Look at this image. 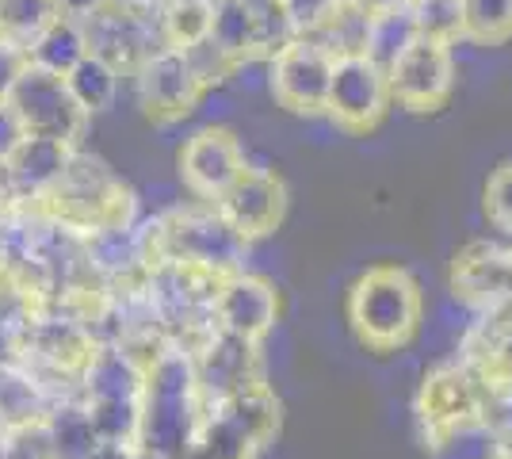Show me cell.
Returning a JSON list of instances; mask_svg holds the SVG:
<instances>
[{
	"label": "cell",
	"mask_w": 512,
	"mask_h": 459,
	"mask_svg": "<svg viewBox=\"0 0 512 459\" xmlns=\"http://www.w3.org/2000/svg\"><path fill=\"white\" fill-rule=\"evenodd\" d=\"M203 410L207 402L199 394L192 352L180 345H165L146 364L138 448L161 459H184L199 437Z\"/></svg>",
	"instance_id": "cell-1"
},
{
	"label": "cell",
	"mask_w": 512,
	"mask_h": 459,
	"mask_svg": "<svg viewBox=\"0 0 512 459\" xmlns=\"http://www.w3.org/2000/svg\"><path fill=\"white\" fill-rule=\"evenodd\" d=\"M153 264H195L214 276H234L245 268L249 241L234 234L214 207H180L142 226Z\"/></svg>",
	"instance_id": "cell-2"
},
{
	"label": "cell",
	"mask_w": 512,
	"mask_h": 459,
	"mask_svg": "<svg viewBox=\"0 0 512 459\" xmlns=\"http://www.w3.org/2000/svg\"><path fill=\"white\" fill-rule=\"evenodd\" d=\"M421 287L398 264L367 268L356 287L348 291V322L367 349L394 352L409 345V337L421 326Z\"/></svg>",
	"instance_id": "cell-3"
},
{
	"label": "cell",
	"mask_w": 512,
	"mask_h": 459,
	"mask_svg": "<svg viewBox=\"0 0 512 459\" xmlns=\"http://www.w3.org/2000/svg\"><path fill=\"white\" fill-rule=\"evenodd\" d=\"M39 211L50 215L54 222H62V226H69V230H77V234H92V230H104V226L130 222L134 196L100 157H92V153L77 146L69 165H65L62 180L39 203Z\"/></svg>",
	"instance_id": "cell-4"
},
{
	"label": "cell",
	"mask_w": 512,
	"mask_h": 459,
	"mask_svg": "<svg viewBox=\"0 0 512 459\" xmlns=\"http://www.w3.org/2000/svg\"><path fill=\"white\" fill-rule=\"evenodd\" d=\"M490 402V379L470 360H451L425 375L417 391V421L432 448H451L470 433H482Z\"/></svg>",
	"instance_id": "cell-5"
},
{
	"label": "cell",
	"mask_w": 512,
	"mask_h": 459,
	"mask_svg": "<svg viewBox=\"0 0 512 459\" xmlns=\"http://www.w3.org/2000/svg\"><path fill=\"white\" fill-rule=\"evenodd\" d=\"M81 23L85 31L88 54L104 58L119 73H134L150 54L165 50V35H161V16H157V4L146 8H134V4H115L107 0L96 12H88Z\"/></svg>",
	"instance_id": "cell-6"
},
{
	"label": "cell",
	"mask_w": 512,
	"mask_h": 459,
	"mask_svg": "<svg viewBox=\"0 0 512 459\" xmlns=\"http://www.w3.org/2000/svg\"><path fill=\"white\" fill-rule=\"evenodd\" d=\"M4 104L16 115L23 134L50 138V142H62V146H81V138H85L88 115L69 96L65 77H54V73L27 66Z\"/></svg>",
	"instance_id": "cell-7"
},
{
	"label": "cell",
	"mask_w": 512,
	"mask_h": 459,
	"mask_svg": "<svg viewBox=\"0 0 512 459\" xmlns=\"http://www.w3.org/2000/svg\"><path fill=\"white\" fill-rule=\"evenodd\" d=\"M333 54L321 50L314 39L299 35L291 46H283L276 58L268 62V81H272V96L287 111L299 115H314L325 111L329 100V81H333Z\"/></svg>",
	"instance_id": "cell-8"
},
{
	"label": "cell",
	"mask_w": 512,
	"mask_h": 459,
	"mask_svg": "<svg viewBox=\"0 0 512 459\" xmlns=\"http://www.w3.org/2000/svg\"><path fill=\"white\" fill-rule=\"evenodd\" d=\"M386 108H390L386 69H379L363 54L333 62V81H329L325 111L341 123L344 131H371L386 115Z\"/></svg>",
	"instance_id": "cell-9"
},
{
	"label": "cell",
	"mask_w": 512,
	"mask_h": 459,
	"mask_svg": "<svg viewBox=\"0 0 512 459\" xmlns=\"http://www.w3.org/2000/svg\"><path fill=\"white\" fill-rule=\"evenodd\" d=\"M390 100L409 111H436L455 85V58L451 46L417 39L406 54L386 69Z\"/></svg>",
	"instance_id": "cell-10"
},
{
	"label": "cell",
	"mask_w": 512,
	"mask_h": 459,
	"mask_svg": "<svg viewBox=\"0 0 512 459\" xmlns=\"http://www.w3.org/2000/svg\"><path fill=\"white\" fill-rule=\"evenodd\" d=\"M130 77H134L138 104H142V111L150 115L153 123H176V119H184L195 108V100L203 96V88L195 81L184 50H176V46H165V50L150 54Z\"/></svg>",
	"instance_id": "cell-11"
},
{
	"label": "cell",
	"mask_w": 512,
	"mask_h": 459,
	"mask_svg": "<svg viewBox=\"0 0 512 459\" xmlns=\"http://www.w3.org/2000/svg\"><path fill=\"white\" fill-rule=\"evenodd\" d=\"M214 211L226 219V226L241 234L245 241H256L272 234L283 211H287V188L272 169L260 165H245V173L230 184V192L214 203Z\"/></svg>",
	"instance_id": "cell-12"
},
{
	"label": "cell",
	"mask_w": 512,
	"mask_h": 459,
	"mask_svg": "<svg viewBox=\"0 0 512 459\" xmlns=\"http://www.w3.org/2000/svg\"><path fill=\"white\" fill-rule=\"evenodd\" d=\"M241 173H245V153L226 127H203L180 150V176L188 192L211 207L230 192V184Z\"/></svg>",
	"instance_id": "cell-13"
},
{
	"label": "cell",
	"mask_w": 512,
	"mask_h": 459,
	"mask_svg": "<svg viewBox=\"0 0 512 459\" xmlns=\"http://www.w3.org/2000/svg\"><path fill=\"white\" fill-rule=\"evenodd\" d=\"M451 291L474 314L512 306V245L474 241L451 264Z\"/></svg>",
	"instance_id": "cell-14"
},
{
	"label": "cell",
	"mask_w": 512,
	"mask_h": 459,
	"mask_svg": "<svg viewBox=\"0 0 512 459\" xmlns=\"http://www.w3.org/2000/svg\"><path fill=\"white\" fill-rule=\"evenodd\" d=\"M279 322V291L264 276L253 272H234V276H222L218 295H214V329L222 333H234L260 345Z\"/></svg>",
	"instance_id": "cell-15"
},
{
	"label": "cell",
	"mask_w": 512,
	"mask_h": 459,
	"mask_svg": "<svg viewBox=\"0 0 512 459\" xmlns=\"http://www.w3.org/2000/svg\"><path fill=\"white\" fill-rule=\"evenodd\" d=\"M192 364L195 379H199V394H203L207 406L245 391L256 379H264L260 375V345L234 337V333H222V329H214L211 337L192 352Z\"/></svg>",
	"instance_id": "cell-16"
},
{
	"label": "cell",
	"mask_w": 512,
	"mask_h": 459,
	"mask_svg": "<svg viewBox=\"0 0 512 459\" xmlns=\"http://www.w3.org/2000/svg\"><path fill=\"white\" fill-rule=\"evenodd\" d=\"M73 150H77V146H62V142H50V138L23 134L20 146L4 161V173H8V184H12L16 203H20V207H39V203L54 192V184L62 180Z\"/></svg>",
	"instance_id": "cell-17"
},
{
	"label": "cell",
	"mask_w": 512,
	"mask_h": 459,
	"mask_svg": "<svg viewBox=\"0 0 512 459\" xmlns=\"http://www.w3.org/2000/svg\"><path fill=\"white\" fill-rule=\"evenodd\" d=\"M50 406H54V394L46 391L23 364H12L0 372V433L43 425Z\"/></svg>",
	"instance_id": "cell-18"
},
{
	"label": "cell",
	"mask_w": 512,
	"mask_h": 459,
	"mask_svg": "<svg viewBox=\"0 0 512 459\" xmlns=\"http://www.w3.org/2000/svg\"><path fill=\"white\" fill-rule=\"evenodd\" d=\"M43 429H46V437H50L54 459H92L96 444H100L96 429H92V417H88L81 398H62V402H54L43 421Z\"/></svg>",
	"instance_id": "cell-19"
},
{
	"label": "cell",
	"mask_w": 512,
	"mask_h": 459,
	"mask_svg": "<svg viewBox=\"0 0 512 459\" xmlns=\"http://www.w3.org/2000/svg\"><path fill=\"white\" fill-rule=\"evenodd\" d=\"M85 58V31H81V23L69 20V16H58L35 43L27 46V62L35 69H43V73H54V77H69Z\"/></svg>",
	"instance_id": "cell-20"
},
{
	"label": "cell",
	"mask_w": 512,
	"mask_h": 459,
	"mask_svg": "<svg viewBox=\"0 0 512 459\" xmlns=\"http://www.w3.org/2000/svg\"><path fill=\"white\" fill-rule=\"evenodd\" d=\"M417 39L421 35H417V23H413L409 4L406 8H390V12H371L363 58H371L379 69H390Z\"/></svg>",
	"instance_id": "cell-21"
},
{
	"label": "cell",
	"mask_w": 512,
	"mask_h": 459,
	"mask_svg": "<svg viewBox=\"0 0 512 459\" xmlns=\"http://www.w3.org/2000/svg\"><path fill=\"white\" fill-rule=\"evenodd\" d=\"M211 43L222 46L237 66L256 58V12L241 0H214Z\"/></svg>",
	"instance_id": "cell-22"
},
{
	"label": "cell",
	"mask_w": 512,
	"mask_h": 459,
	"mask_svg": "<svg viewBox=\"0 0 512 459\" xmlns=\"http://www.w3.org/2000/svg\"><path fill=\"white\" fill-rule=\"evenodd\" d=\"M367 23H371V12L363 4L341 0L329 12V20L321 23L318 31H310L306 39H314L333 58H352V54H363V46H367Z\"/></svg>",
	"instance_id": "cell-23"
},
{
	"label": "cell",
	"mask_w": 512,
	"mask_h": 459,
	"mask_svg": "<svg viewBox=\"0 0 512 459\" xmlns=\"http://www.w3.org/2000/svg\"><path fill=\"white\" fill-rule=\"evenodd\" d=\"M119 81H123V73L111 66V62H104V58H96V54H88L85 62L65 77L69 96L77 100V108L85 111L88 119L115 104V96H119Z\"/></svg>",
	"instance_id": "cell-24"
},
{
	"label": "cell",
	"mask_w": 512,
	"mask_h": 459,
	"mask_svg": "<svg viewBox=\"0 0 512 459\" xmlns=\"http://www.w3.org/2000/svg\"><path fill=\"white\" fill-rule=\"evenodd\" d=\"M157 16H161L165 43L176 50H188V46L211 39L214 0H161Z\"/></svg>",
	"instance_id": "cell-25"
},
{
	"label": "cell",
	"mask_w": 512,
	"mask_h": 459,
	"mask_svg": "<svg viewBox=\"0 0 512 459\" xmlns=\"http://www.w3.org/2000/svg\"><path fill=\"white\" fill-rule=\"evenodd\" d=\"M58 16V0H0V39L27 50Z\"/></svg>",
	"instance_id": "cell-26"
},
{
	"label": "cell",
	"mask_w": 512,
	"mask_h": 459,
	"mask_svg": "<svg viewBox=\"0 0 512 459\" xmlns=\"http://www.w3.org/2000/svg\"><path fill=\"white\" fill-rule=\"evenodd\" d=\"M463 39L486 46L512 39V0H463Z\"/></svg>",
	"instance_id": "cell-27"
},
{
	"label": "cell",
	"mask_w": 512,
	"mask_h": 459,
	"mask_svg": "<svg viewBox=\"0 0 512 459\" xmlns=\"http://www.w3.org/2000/svg\"><path fill=\"white\" fill-rule=\"evenodd\" d=\"M417 35L428 43L451 46L463 39V0H409Z\"/></svg>",
	"instance_id": "cell-28"
},
{
	"label": "cell",
	"mask_w": 512,
	"mask_h": 459,
	"mask_svg": "<svg viewBox=\"0 0 512 459\" xmlns=\"http://www.w3.org/2000/svg\"><path fill=\"white\" fill-rule=\"evenodd\" d=\"M256 58H276L283 46H291L299 39V31L291 27V20L283 16V8H279L276 0H264V4H256Z\"/></svg>",
	"instance_id": "cell-29"
},
{
	"label": "cell",
	"mask_w": 512,
	"mask_h": 459,
	"mask_svg": "<svg viewBox=\"0 0 512 459\" xmlns=\"http://www.w3.org/2000/svg\"><path fill=\"white\" fill-rule=\"evenodd\" d=\"M184 58H188V66H192L195 81H199V88L207 92L211 85H222L226 77H234L237 62L222 50V46H214L211 39H203V43H195L184 50Z\"/></svg>",
	"instance_id": "cell-30"
},
{
	"label": "cell",
	"mask_w": 512,
	"mask_h": 459,
	"mask_svg": "<svg viewBox=\"0 0 512 459\" xmlns=\"http://www.w3.org/2000/svg\"><path fill=\"white\" fill-rule=\"evenodd\" d=\"M486 215L497 230L512 234V161L486 180Z\"/></svg>",
	"instance_id": "cell-31"
},
{
	"label": "cell",
	"mask_w": 512,
	"mask_h": 459,
	"mask_svg": "<svg viewBox=\"0 0 512 459\" xmlns=\"http://www.w3.org/2000/svg\"><path fill=\"white\" fill-rule=\"evenodd\" d=\"M279 8H283V16L291 20V27L299 31V35H310V31H318L321 23L329 20V12L341 4V0H276Z\"/></svg>",
	"instance_id": "cell-32"
},
{
	"label": "cell",
	"mask_w": 512,
	"mask_h": 459,
	"mask_svg": "<svg viewBox=\"0 0 512 459\" xmlns=\"http://www.w3.org/2000/svg\"><path fill=\"white\" fill-rule=\"evenodd\" d=\"M4 459H54V452H50V437H46L43 425L4 433Z\"/></svg>",
	"instance_id": "cell-33"
},
{
	"label": "cell",
	"mask_w": 512,
	"mask_h": 459,
	"mask_svg": "<svg viewBox=\"0 0 512 459\" xmlns=\"http://www.w3.org/2000/svg\"><path fill=\"white\" fill-rule=\"evenodd\" d=\"M27 66H31V62H27V50L16 43H8V39H0V104L12 96V88H16V81L23 77Z\"/></svg>",
	"instance_id": "cell-34"
},
{
	"label": "cell",
	"mask_w": 512,
	"mask_h": 459,
	"mask_svg": "<svg viewBox=\"0 0 512 459\" xmlns=\"http://www.w3.org/2000/svg\"><path fill=\"white\" fill-rule=\"evenodd\" d=\"M20 138H23V131H20V123H16V115L8 111V104H0V165L12 157V150L20 146Z\"/></svg>",
	"instance_id": "cell-35"
},
{
	"label": "cell",
	"mask_w": 512,
	"mask_h": 459,
	"mask_svg": "<svg viewBox=\"0 0 512 459\" xmlns=\"http://www.w3.org/2000/svg\"><path fill=\"white\" fill-rule=\"evenodd\" d=\"M367 12H390V8H406L409 0H356Z\"/></svg>",
	"instance_id": "cell-36"
},
{
	"label": "cell",
	"mask_w": 512,
	"mask_h": 459,
	"mask_svg": "<svg viewBox=\"0 0 512 459\" xmlns=\"http://www.w3.org/2000/svg\"><path fill=\"white\" fill-rule=\"evenodd\" d=\"M0 459H4V433H0Z\"/></svg>",
	"instance_id": "cell-37"
},
{
	"label": "cell",
	"mask_w": 512,
	"mask_h": 459,
	"mask_svg": "<svg viewBox=\"0 0 512 459\" xmlns=\"http://www.w3.org/2000/svg\"><path fill=\"white\" fill-rule=\"evenodd\" d=\"M241 4H253V8H256V4H264V0H241Z\"/></svg>",
	"instance_id": "cell-38"
},
{
	"label": "cell",
	"mask_w": 512,
	"mask_h": 459,
	"mask_svg": "<svg viewBox=\"0 0 512 459\" xmlns=\"http://www.w3.org/2000/svg\"><path fill=\"white\" fill-rule=\"evenodd\" d=\"M0 372H4V364H0Z\"/></svg>",
	"instance_id": "cell-39"
}]
</instances>
